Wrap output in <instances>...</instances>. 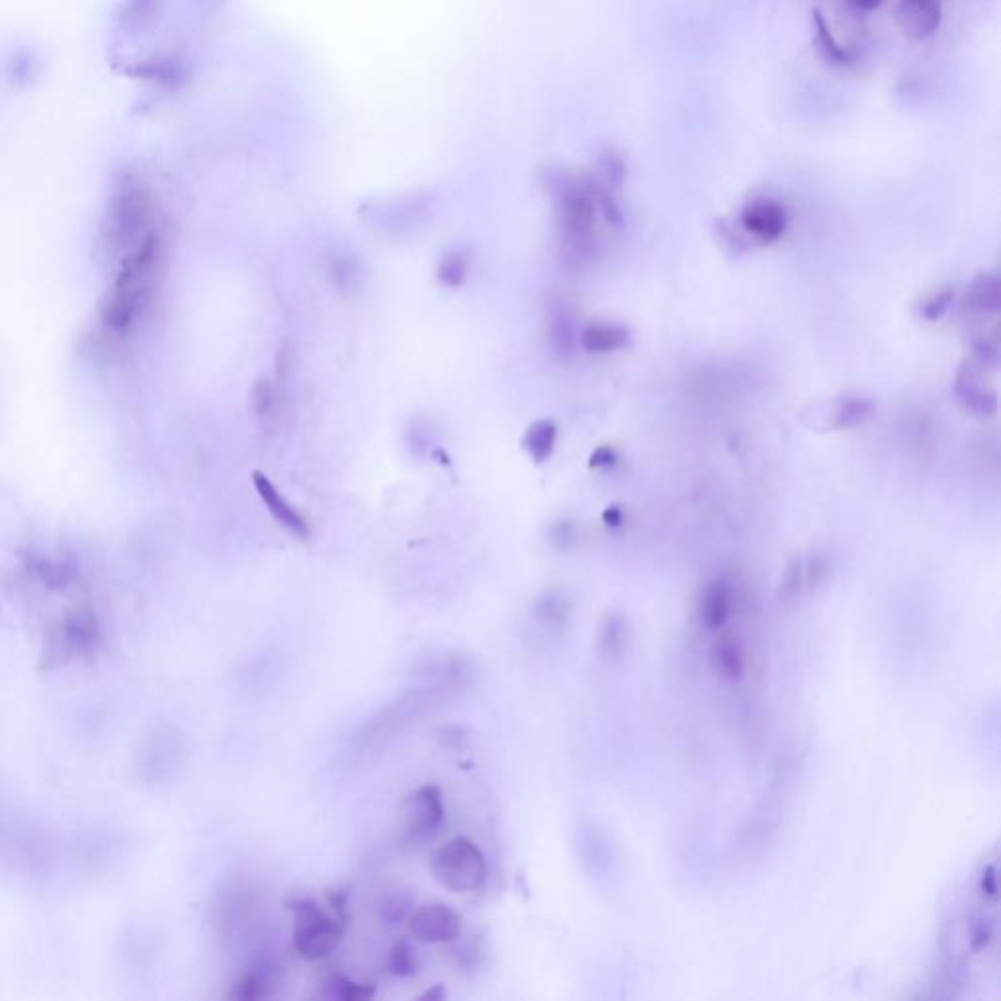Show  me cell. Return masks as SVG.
Returning <instances> with one entry per match:
<instances>
[{
	"mask_svg": "<svg viewBox=\"0 0 1001 1001\" xmlns=\"http://www.w3.org/2000/svg\"><path fill=\"white\" fill-rule=\"evenodd\" d=\"M595 184L566 182L560 190V231L564 259L573 266H583L593 259L595 221H597Z\"/></svg>",
	"mask_w": 1001,
	"mask_h": 1001,
	"instance_id": "cell-1",
	"label": "cell"
},
{
	"mask_svg": "<svg viewBox=\"0 0 1001 1001\" xmlns=\"http://www.w3.org/2000/svg\"><path fill=\"white\" fill-rule=\"evenodd\" d=\"M431 872L440 886L456 894L479 890L487 880L485 855L468 837H454L431 857Z\"/></svg>",
	"mask_w": 1001,
	"mask_h": 1001,
	"instance_id": "cell-2",
	"label": "cell"
},
{
	"mask_svg": "<svg viewBox=\"0 0 1001 1001\" xmlns=\"http://www.w3.org/2000/svg\"><path fill=\"white\" fill-rule=\"evenodd\" d=\"M294 919V949L305 960L329 957L343 937V921L327 914L313 900H292L288 904Z\"/></svg>",
	"mask_w": 1001,
	"mask_h": 1001,
	"instance_id": "cell-3",
	"label": "cell"
},
{
	"mask_svg": "<svg viewBox=\"0 0 1001 1001\" xmlns=\"http://www.w3.org/2000/svg\"><path fill=\"white\" fill-rule=\"evenodd\" d=\"M401 833L407 841H425L446 818L444 798L436 784H425L411 792L399 806Z\"/></svg>",
	"mask_w": 1001,
	"mask_h": 1001,
	"instance_id": "cell-4",
	"label": "cell"
},
{
	"mask_svg": "<svg viewBox=\"0 0 1001 1001\" xmlns=\"http://www.w3.org/2000/svg\"><path fill=\"white\" fill-rule=\"evenodd\" d=\"M409 931L423 943H452L462 935V917L444 904H425L407 917Z\"/></svg>",
	"mask_w": 1001,
	"mask_h": 1001,
	"instance_id": "cell-5",
	"label": "cell"
},
{
	"mask_svg": "<svg viewBox=\"0 0 1001 1001\" xmlns=\"http://www.w3.org/2000/svg\"><path fill=\"white\" fill-rule=\"evenodd\" d=\"M741 229L761 243L777 241L786 229L783 204L769 196H753L740 214Z\"/></svg>",
	"mask_w": 1001,
	"mask_h": 1001,
	"instance_id": "cell-6",
	"label": "cell"
},
{
	"mask_svg": "<svg viewBox=\"0 0 1001 1001\" xmlns=\"http://www.w3.org/2000/svg\"><path fill=\"white\" fill-rule=\"evenodd\" d=\"M943 22L941 0H900L896 8V24L910 42L931 38Z\"/></svg>",
	"mask_w": 1001,
	"mask_h": 1001,
	"instance_id": "cell-7",
	"label": "cell"
},
{
	"mask_svg": "<svg viewBox=\"0 0 1001 1001\" xmlns=\"http://www.w3.org/2000/svg\"><path fill=\"white\" fill-rule=\"evenodd\" d=\"M710 669L720 683L736 685L747 675V646L734 630L722 632L710 648Z\"/></svg>",
	"mask_w": 1001,
	"mask_h": 1001,
	"instance_id": "cell-8",
	"label": "cell"
},
{
	"mask_svg": "<svg viewBox=\"0 0 1001 1001\" xmlns=\"http://www.w3.org/2000/svg\"><path fill=\"white\" fill-rule=\"evenodd\" d=\"M734 612V589L728 581H710L698 599V624L706 632L724 628Z\"/></svg>",
	"mask_w": 1001,
	"mask_h": 1001,
	"instance_id": "cell-9",
	"label": "cell"
},
{
	"mask_svg": "<svg viewBox=\"0 0 1001 1001\" xmlns=\"http://www.w3.org/2000/svg\"><path fill=\"white\" fill-rule=\"evenodd\" d=\"M253 483H255L257 493L261 495L262 503L266 505L268 513L272 515V519L280 524L284 530H288L290 534H294L296 538L307 540L309 528H307L304 517L282 497V493L278 491V487L270 479L266 478L262 472H255L253 474Z\"/></svg>",
	"mask_w": 1001,
	"mask_h": 1001,
	"instance_id": "cell-10",
	"label": "cell"
},
{
	"mask_svg": "<svg viewBox=\"0 0 1001 1001\" xmlns=\"http://www.w3.org/2000/svg\"><path fill=\"white\" fill-rule=\"evenodd\" d=\"M280 984V970L270 960H257L251 964L239 982L233 986L231 998L237 1000H264L270 998Z\"/></svg>",
	"mask_w": 1001,
	"mask_h": 1001,
	"instance_id": "cell-11",
	"label": "cell"
},
{
	"mask_svg": "<svg viewBox=\"0 0 1001 1001\" xmlns=\"http://www.w3.org/2000/svg\"><path fill=\"white\" fill-rule=\"evenodd\" d=\"M955 393H957L958 401L968 411H974L978 415H994L998 411L996 393L990 392L984 386L980 374L968 364H964L958 370L957 378H955Z\"/></svg>",
	"mask_w": 1001,
	"mask_h": 1001,
	"instance_id": "cell-12",
	"label": "cell"
},
{
	"mask_svg": "<svg viewBox=\"0 0 1001 1001\" xmlns=\"http://www.w3.org/2000/svg\"><path fill=\"white\" fill-rule=\"evenodd\" d=\"M812 40H814L818 55L826 61L827 65L839 67V69L855 65V53H853V49H849L847 45L841 44L833 36L831 28L827 24L826 16L818 8L812 10Z\"/></svg>",
	"mask_w": 1001,
	"mask_h": 1001,
	"instance_id": "cell-13",
	"label": "cell"
},
{
	"mask_svg": "<svg viewBox=\"0 0 1001 1001\" xmlns=\"http://www.w3.org/2000/svg\"><path fill=\"white\" fill-rule=\"evenodd\" d=\"M630 343V333L622 325L591 323L581 333V345L587 352H614L624 350Z\"/></svg>",
	"mask_w": 1001,
	"mask_h": 1001,
	"instance_id": "cell-14",
	"label": "cell"
},
{
	"mask_svg": "<svg viewBox=\"0 0 1001 1001\" xmlns=\"http://www.w3.org/2000/svg\"><path fill=\"white\" fill-rule=\"evenodd\" d=\"M163 0H122L116 20L128 34H139L151 28L161 14Z\"/></svg>",
	"mask_w": 1001,
	"mask_h": 1001,
	"instance_id": "cell-15",
	"label": "cell"
},
{
	"mask_svg": "<svg viewBox=\"0 0 1001 1001\" xmlns=\"http://www.w3.org/2000/svg\"><path fill=\"white\" fill-rule=\"evenodd\" d=\"M966 307L972 313H998L1001 305V284L994 274H980L972 280L966 292Z\"/></svg>",
	"mask_w": 1001,
	"mask_h": 1001,
	"instance_id": "cell-16",
	"label": "cell"
},
{
	"mask_svg": "<svg viewBox=\"0 0 1001 1001\" xmlns=\"http://www.w3.org/2000/svg\"><path fill=\"white\" fill-rule=\"evenodd\" d=\"M558 427L550 419L534 421L523 436V448L536 464H544L556 450Z\"/></svg>",
	"mask_w": 1001,
	"mask_h": 1001,
	"instance_id": "cell-17",
	"label": "cell"
},
{
	"mask_svg": "<svg viewBox=\"0 0 1001 1001\" xmlns=\"http://www.w3.org/2000/svg\"><path fill=\"white\" fill-rule=\"evenodd\" d=\"M630 634L628 624L620 614H609L599 630V652L607 659H616L626 652Z\"/></svg>",
	"mask_w": 1001,
	"mask_h": 1001,
	"instance_id": "cell-18",
	"label": "cell"
},
{
	"mask_svg": "<svg viewBox=\"0 0 1001 1001\" xmlns=\"http://www.w3.org/2000/svg\"><path fill=\"white\" fill-rule=\"evenodd\" d=\"M534 612L542 624L550 628H564L569 616V601L562 591L550 589L538 597Z\"/></svg>",
	"mask_w": 1001,
	"mask_h": 1001,
	"instance_id": "cell-19",
	"label": "cell"
},
{
	"mask_svg": "<svg viewBox=\"0 0 1001 1001\" xmlns=\"http://www.w3.org/2000/svg\"><path fill=\"white\" fill-rule=\"evenodd\" d=\"M874 411V401L867 397H845L837 403L833 413L835 429H851L865 423Z\"/></svg>",
	"mask_w": 1001,
	"mask_h": 1001,
	"instance_id": "cell-20",
	"label": "cell"
},
{
	"mask_svg": "<svg viewBox=\"0 0 1001 1001\" xmlns=\"http://www.w3.org/2000/svg\"><path fill=\"white\" fill-rule=\"evenodd\" d=\"M468 257L462 251H450L438 264V280L448 288H460L468 276Z\"/></svg>",
	"mask_w": 1001,
	"mask_h": 1001,
	"instance_id": "cell-21",
	"label": "cell"
},
{
	"mask_svg": "<svg viewBox=\"0 0 1001 1001\" xmlns=\"http://www.w3.org/2000/svg\"><path fill=\"white\" fill-rule=\"evenodd\" d=\"M550 341H552V347L560 354H569L573 350L575 333H573V325L564 311H556L550 319Z\"/></svg>",
	"mask_w": 1001,
	"mask_h": 1001,
	"instance_id": "cell-22",
	"label": "cell"
},
{
	"mask_svg": "<svg viewBox=\"0 0 1001 1001\" xmlns=\"http://www.w3.org/2000/svg\"><path fill=\"white\" fill-rule=\"evenodd\" d=\"M413 912V900L409 894L405 892H393V894H388L384 900H382V906H380V915H382V921H386L388 925H395L403 919H407L409 915Z\"/></svg>",
	"mask_w": 1001,
	"mask_h": 1001,
	"instance_id": "cell-23",
	"label": "cell"
},
{
	"mask_svg": "<svg viewBox=\"0 0 1001 1001\" xmlns=\"http://www.w3.org/2000/svg\"><path fill=\"white\" fill-rule=\"evenodd\" d=\"M390 970L399 978H407L417 972V957L405 939L397 941L390 951Z\"/></svg>",
	"mask_w": 1001,
	"mask_h": 1001,
	"instance_id": "cell-24",
	"label": "cell"
},
{
	"mask_svg": "<svg viewBox=\"0 0 1001 1001\" xmlns=\"http://www.w3.org/2000/svg\"><path fill=\"white\" fill-rule=\"evenodd\" d=\"M335 998L345 1001L368 1000L374 996V988L370 984H356L343 976H335L329 984Z\"/></svg>",
	"mask_w": 1001,
	"mask_h": 1001,
	"instance_id": "cell-25",
	"label": "cell"
},
{
	"mask_svg": "<svg viewBox=\"0 0 1001 1001\" xmlns=\"http://www.w3.org/2000/svg\"><path fill=\"white\" fill-rule=\"evenodd\" d=\"M806 585V575H804V560L794 558L788 562L784 569L783 581H781V597L783 599H794L802 587Z\"/></svg>",
	"mask_w": 1001,
	"mask_h": 1001,
	"instance_id": "cell-26",
	"label": "cell"
},
{
	"mask_svg": "<svg viewBox=\"0 0 1001 1001\" xmlns=\"http://www.w3.org/2000/svg\"><path fill=\"white\" fill-rule=\"evenodd\" d=\"M955 290H941L937 294H933L925 304L921 305V317L927 319V321H939L943 319L949 309L955 305Z\"/></svg>",
	"mask_w": 1001,
	"mask_h": 1001,
	"instance_id": "cell-27",
	"label": "cell"
},
{
	"mask_svg": "<svg viewBox=\"0 0 1001 1001\" xmlns=\"http://www.w3.org/2000/svg\"><path fill=\"white\" fill-rule=\"evenodd\" d=\"M550 540L556 548L567 550L577 542V526L569 521H558L550 528Z\"/></svg>",
	"mask_w": 1001,
	"mask_h": 1001,
	"instance_id": "cell-28",
	"label": "cell"
},
{
	"mask_svg": "<svg viewBox=\"0 0 1001 1001\" xmlns=\"http://www.w3.org/2000/svg\"><path fill=\"white\" fill-rule=\"evenodd\" d=\"M272 403H274V390H272V384L268 380H259L253 388V405H255V413L259 417H264L268 415V411L272 409Z\"/></svg>",
	"mask_w": 1001,
	"mask_h": 1001,
	"instance_id": "cell-29",
	"label": "cell"
},
{
	"mask_svg": "<svg viewBox=\"0 0 1001 1001\" xmlns=\"http://www.w3.org/2000/svg\"><path fill=\"white\" fill-rule=\"evenodd\" d=\"M974 354H976V358L984 366H992V368L998 366L1000 349H998V345L994 341H990V339H978V341H974Z\"/></svg>",
	"mask_w": 1001,
	"mask_h": 1001,
	"instance_id": "cell-30",
	"label": "cell"
},
{
	"mask_svg": "<svg viewBox=\"0 0 1001 1001\" xmlns=\"http://www.w3.org/2000/svg\"><path fill=\"white\" fill-rule=\"evenodd\" d=\"M329 272H331V276H333L335 284H337L339 288L347 290V286H349L350 282H352V276H354L349 262L343 261L341 257H333V259L329 261Z\"/></svg>",
	"mask_w": 1001,
	"mask_h": 1001,
	"instance_id": "cell-31",
	"label": "cell"
},
{
	"mask_svg": "<svg viewBox=\"0 0 1001 1001\" xmlns=\"http://www.w3.org/2000/svg\"><path fill=\"white\" fill-rule=\"evenodd\" d=\"M614 464H616V452L610 446H599L589 458V466L597 470L612 468Z\"/></svg>",
	"mask_w": 1001,
	"mask_h": 1001,
	"instance_id": "cell-32",
	"label": "cell"
},
{
	"mask_svg": "<svg viewBox=\"0 0 1001 1001\" xmlns=\"http://www.w3.org/2000/svg\"><path fill=\"white\" fill-rule=\"evenodd\" d=\"M329 904L333 906V910L337 912V917L343 921L345 915H347V894L345 892H331L329 894Z\"/></svg>",
	"mask_w": 1001,
	"mask_h": 1001,
	"instance_id": "cell-33",
	"label": "cell"
},
{
	"mask_svg": "<svg viewBox=\"0 0 1001 1001\" xmlns=\"http://www.w3.org/2000/svg\"><path fill=\"white\" fill-rule=\"evenodd\" d=\"M603 521L607 523V526L618 528V526H622V523H624V513H622V509H620V507L612 505V507H609V509L603 513Z\"/></svg>",
	"mask_w": 1001,
	"mask_h": 1001,
	"instance_id": "cell-34",
	"label": "cell"
},
{
	"mask_svg": "<svg viewBox=\"0 0 1001 1001\" xmlns=\"http://www.w3.org/2000/svg\"><path fill=\"white\" fill-rule=\"evenodd\" d=\"M882 2H884V0H847V4H849L853 10L861 12V14H867V12H872V10L880 8V6H882Z\"/></svg>",
	"mask_w": 1001,
	"mask_h": 1001,
	"instance_id": "cell-35",
	"label": "cell"
}]
</instances>
